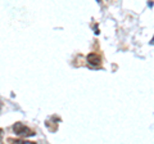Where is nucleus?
I'll return each instance as SVG.
<instances>
[{
  "label": "nucleus",
  "instance_id": "5",
  "mask_svg": "<svg viewBox=\"0 0 154 144\" xmlns=\"http://www.w3.org/2000/svg\"><path fill=\"white\" fill-rule=\"evenodd\" d=\"M152 44H154V39H153V40H152Z\"/></svg>",
  "mask_w": 154,
  "mask_h": 144
},
{
  "label": "nucleus",
  "instance_id": "4",
  "mask_svg": "<svg viewBox=\"0 0 154 144\" xmlns=\"http://www.w3.org/2000/svg\"><path fill=\"white\" fill-rule=\"evenodd\" d=\"M2 135H3V129L0 127V139H2Z\"/></svg>",
  "mask_w": 154,
  "mask_h": 144
},
{
  "label": "nucleus",
  "instance_id": "2",
  "mask_svg": "<svg viewBox=\"0 0 154 144\" xmlns=\"http://www.w3.org/2000/svg\"><path fill=\"white\" fill-rule=\"evenodd\" d=\"M86 59H88V63H90L91 66H94V67H98L102 64V55L98 54V53H89L88 57H86Z\"/></svg>",
  "mask_w": 154,
  "mask_h": 144
},
{
  "label": "nucleus",
  "instance_id": "1",
  "mask_svg": "<svg viewBox=\"0 0 154 144\" xmlns=\"http://www.w3.org/2000/svg\"><path fill=\"white\" fill-rule=\"evenodd\" d=\"M13 131L17 134V135H19L21 138H27V136H33L36 135V133L32 130V129H30L28 126H26V125H23L22 122H16L13 125Z\"/></svg>",
  "mask_w": 154,
  "mask_h": 144
},
{
  "label": "nucleus",
  "instance_id": "3",
  "mask_svg": "<svg viewBox=\"0 0 154 144\" xmlns=\"http://www.w3.org/2000/svg\"><path fill=\"white\" fill-rule=\"evenodd\" d=\"M7 142L8 144H37L36 142L26 140V139H16V138H8Z\"/></svg>",
  "mask_w": 154,
  "mask_h": 144
}]
</instances>
